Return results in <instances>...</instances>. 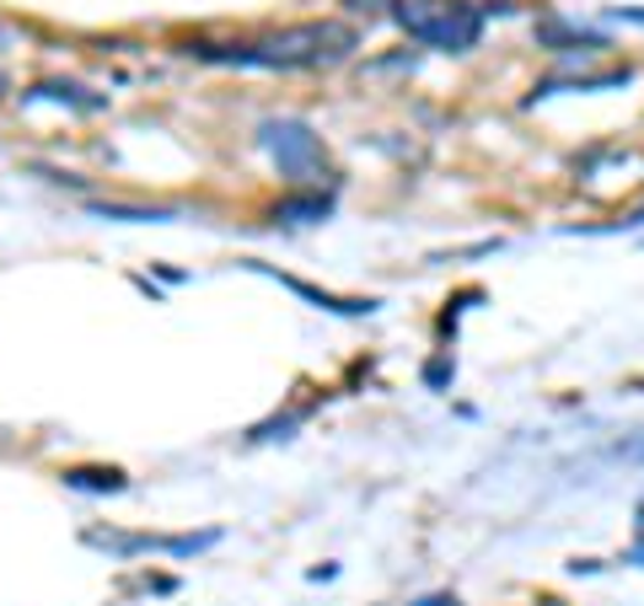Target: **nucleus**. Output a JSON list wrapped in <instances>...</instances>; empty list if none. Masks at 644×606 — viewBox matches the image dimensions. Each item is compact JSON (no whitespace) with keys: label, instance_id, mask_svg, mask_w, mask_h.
<instances>
[{"label":"nucleus","instance_id":"nucleus-1","mask_svg":"<svg viewBox=\"0 0 644 606\" xmlns=\"http://www.w3.org/2000/svg\"><path fill=\"white\" fill-rule=\"evenodd\" d=\"M355 48V33L344 22H296L264 43H237V48H215L194 43L189 54H200L210 65H247V71H301V65H333Z\"/></svg>","mask_w":644,"mask_h":606},{"label":"nucleus","instance_id":"nucleus-2","mask_svg":"<svg viewBox=\"0 0 644 606\" xmlns=\"http://www.w3.org/2000/svg\"><path fill=\"white\" fill-rule=\"evenodd\" d=\"M393 17L408 39L430 43V48H473L483 33V11L468 0H393Z\"/></svg>","mask_w":644,"mask_h":606},{"label":"nucleus","instance_id":"nucleus-3","mask_svg":"<svg viewBox=\"0 0 644 606\" xmlns=\"http://www.w3.org/2000/svg\"><path fill=\"white\" fill-rule=\"evenodd\" d=\"M264 151L280 162V172L290 183H312V177H328V162H322V140L312 134V123L301 119H269L258 129Z\"/></svg>","mask_w":644,"mask_h":606},{"label":"nucleus","instance_id":"nucleus-4","mask_svg":"<svg viewBox=\"0 0 644 606\" xmlns=\"http://www.w3.org/2000/svg\"><path fill=\"white\" fill-rule=\"evenodd\" d=\"M328 209H333L328 194H290V199L275 204V220H285V226H312V220H328Z\"/></svg>","mask_w":644,"mask_h":606},{"label":"nucleus","instance_id":"nucleus-5","mask_svg":"<svg viewBox=\"0 0 644 606\" xmlns=\"http://www.w3.org/2000/svg\"><path fill=\"white\" fill-rule=\"evenodd\" d=\"M65 484H76V488H124V473H97V467H76V473H65Z\"/></svg>","mask_w":644,"mask_h":606},{"label":"nucleus","instance_id":"nucleus-6","mask_svg":"<svg viewBox=\"0 0 644 606\" xmlns=\"http://www.w3.org/2000/svg\"><path fill=\"white\" fill-rule=\"evenodd\" d=\"M92 209H97L103 220H108V215H114V220H172L167 209H124V204H92Z\"/></svg>","mask_w":644,"mask_h":606},{"label":"nucleus","instance_id":"nucleus-7","mask_svg":"<svg viewBox=\"0 0 644 606\" xmlns=\"http://www.w3.org/2000/svg\"><path fill=\"white\" fill-rule=\"evenodd\" d=\"M623 456H629V462H644V441H634V445H623Z\"/></svg>","mask_w":644,"mask_h":606},{"label":"nucleus","instance_id":"nucleus-8","mask_svg":"<svg viewBox=\"0 0 644 606\" xmlns=\"http://www.w3.org/2000/svg\"><path fill=\"white\" fill-rule=\"evenodd\" d=\"M350 6H355V11H382L387 0H350Z\"/></svg>","mask_w":644,"mask_h":606},{"label":"nucleus","instance_id":"nucleus-9","mask_svg":"<svg viewBox=\"0 0 644 606\" xmlns=\"http://www.w3.org/2000/svg\"><path fill=\"white\" fill-rule=\"evenodd\" d=\"M414 606H457L451 596H425V602H414Z\"/></svg>","mask_w":644,"mask_h":606},{"label":"nucleus","instance_id":"nucleus-10","mask_svg":"<svg viewBox=\"0 0 644 606\" xmlns=\"http://www.w3.org/2000/svg\"><path fill=\"white\" fill-rule=\"evenodd\" d=\"M0 91H6V76H0Z\"/></svg>","mask_w":644,"mask_h":606}]
</instances>
